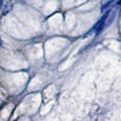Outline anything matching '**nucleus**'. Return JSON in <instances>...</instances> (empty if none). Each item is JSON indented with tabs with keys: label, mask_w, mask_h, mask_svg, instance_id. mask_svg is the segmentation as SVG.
Returning a JSON list of instances; mask_svg holds the SVG:
<instances>
[{
	"label": "nucleus",
	"mask_w": 121,
	"mask_h": 121,
	"mask_svg": "<svg viewBox=\"0 0 121 121\" xmlns=\"http://www.w3.org/2000/svg\"><path fill=\"white\" fill-rule=\"evenodd\" d=\"M2 3H3V0H0V7L2 6Z\"/></svg>",
	"instance_id": "1"
},
{
	"label": "nucleus",
	"mask_w": 121,
	"mask_h": 121,
	"mask_svg": "<svg viewBox=\"0 0 121 121\" xmlns=\"http://www.w3.org/2000/svg\"><path fill=\"white\" fill-rule=\"evenodd\" d=\"M0 44H1V41H0Z\"/></svg>",
	"instance_id": "2"
}]
</instances>
